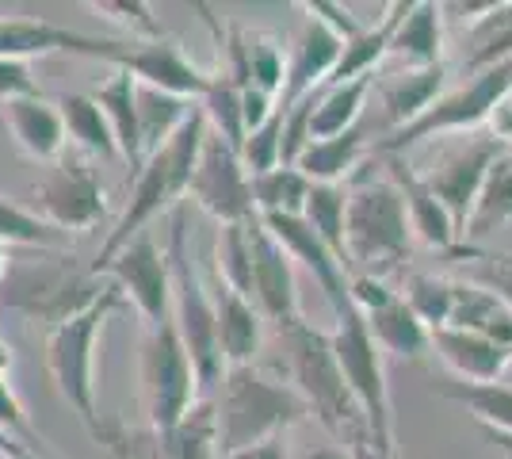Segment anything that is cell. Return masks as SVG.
Segmentation results:
<instances>
[{"instance_id": "4fadbf2b", "label": "cell", "mask_w": 512, "mask_h": 459, "mask_svg": "<svg viewBox=\"0 0 512 459\" xmlns=\"http://www.w3.org/2000/svg\"><path fill=\"white\" fill-rule=\"evenodd\" d=\"M505 153V146L497 138H482L474 134L470 142H459L455 150H448L425 176V184L432 188V196L440 199V207L448 211L451 226L459 234V245H463V226H467V215L478 199V188L490 173V165Z\"/></svg>"}, {"instance_id": "ac0fdd59", "label": "cell", "mask_w": 512, "mask_h": 459, "mask_svg": "<svg viewBox=\"0 0 512 459\" xmlns=\"http://www.w3.org/2000/svg\"><path fill=\"white\" fill-rule=\"evenodd\" d=\"M379 161H383V173L390 176V184L402 192L409 230L425 241V245H432V249L455 253V249H459V234H455V226H451L448 211L440 207V199L432 196L425 176L409 165L406 153H379Z\"/></svg>"}, {"instance_id": "f6af8a7d", "label": "cell", "mask_w": 512, "mask_h": 459, "mask_svg": "<svg viewBox=\"0 0 512 459\" xmlns=\"http://www.w3.org/2000/svg\"><path fill=\"white\" fill-rule=\"evenodd\" d=\"M222 459H287V444H283V437H272V440H264V444L237 448V452H230V456H222Z\"/></svg>"}, {"instance_id": "ba28073f", "label": "cell", "mask_w": 512, "mask_h": 459, "mask_svg": "<svg viewBox=\"0 0 512 459\" xmlns=\"http://www.w3.org/2000/svg\"><path fill=\"white\" fill-rule=\"evenodd\" d=\"M142 391H146V414H150L153 448H161L176 433L184 414L199 402V383H195L192 360L176 337V326L161 322L146 333L142 349Z\"/></svg>"}, {"instance_id": "e575fe53", "label": "cell", "mask_w": 512, "mask_h": 459, "mask_svg": "<svg viewBox=\"0 0 512 459\" xmlns=\"http://www.w3.org/2000/svg\"><path fill=\"white\" fill-rule=\"evenodd\" d=\"M451 257H455V272H459L455 280L490 291L512 310V253H482V249L459 245Z\"/></svg>"}, {"instance_id": "836d02e7", "label": "cell", "mask_w": 512, "mask_h": 459, "mask_svg": "<svg viewBox=\"0 0 512 459\" xmlns=\"http://www.w3.org/2000/svg\"><path fill=\"white\" fill-rule=\"evenodd\" d=\"M302 219L348 272V257H344V184H314L306 207H302Z\"/></svg>"}, {"instance_id": "c3c4849f", "label": "cell", "mask_w": 512, "mask_h": 459, "mask_svg": "<svg viewBox=\"0 0 512 459\" xmlns=\"http://www.w3.org/2000/svg\"><path fill=\"white\" fill-rule=\"evenodd\" d=\"M8 368H12V349H8V341L0 337V375H8Z\"/></svg>"}, {"instance_id": "603a6c76", "label": "cell", "mask_w": 512, "mask_h": 459, "mask_svg": "<svg viewBox=\"0 0 512 459\" xmlns=\"http://www.w3.org/2000/svg\"><path fill=\"white\" fill-rule=\"evenodd\" d=\"M409 4H413V0H394V4H386L383 20L371 23V27H363L352 43H344L341 58H337V66H333V73H329L325 88L344 85V81H356V77H371L375 66L390 54V39H394V31H398L402 16L409 12Z\"/></svg>"}, {"instance_id": "f1b7e54d", "label": "cell", "mask_w": 512, "mask_h": 459, "mask_svg": "<svg viewBox=\"0 0 512 459\" xmlns=\"http://www.w3.org/2000/svg\"><path fill=\"white\" fill-rule=\"evenodd\" d=\"M134 108H138V138H142V161L157 153L172 134L184 127V119L192 115L195 100L172 96L161 88L138 85L134 88Z\"/></svg>"}, {"instance_id": "7c38bea8", "label": "cell", "mask_w": 512, "mask_h": 459, "mask_svg": "<svg viewBox=\"0 0 512 459\" xmlns=\"http://www.w3.org/2000/svg\"><path fill=\"white\" fill-rule=\"evenodd\" d=\"M100 272L111 276V284L123 291V299L146 318L150 329L161 326V322H169L172 268H169V253L153 238L138 234V238L130 241V245H123ZM100 272H96V276H100Z\"/></svg>"}, {"instance_id": "5bb4252c", "label": "cell", "mask_w": 512, "mask_h": 459, "mask_svg": "<svg viewBox=\"0 0 512 459\" xmlns=\"http://www.w3.org/2000/svg\"><path fill=\"white\" fill-rule=\"evenodd\" d=\"M249 234V253H253V306L260 310L264 322L283 333V329L299 326V284H295V261L279 249V241L264 230V222H245Z\"/></svg>"}, {"instance_id": "7a4b0ae2", "label": "cell", "mask_w": 512, "mask_h": 459, "mask_svg": "<svg viewBox=\"0 0 512 459\" xmlns=\"http://www.w3.org/2000/svg\"><path fill=\"white\" fill-rule=\"evenodd\" d=\"M279 337H283V345H287L291 379H295V391L302 394L306 410L318 417L321 425L341 440V444H348V459L379 456L375 444H371V433H367L360 402H356V394L348 391V383H344V375H341V364H337V356H333L329 333H321V329H314L302 318L299 326L283 329Z\"/></svg>"}, {"instance_id": "9c48e42d", "label": "cell", "mask_w": 512, "mask_h": 459, "mask_svg": "<svg viewBox=\"0 0 512 459\" xmlns=\"http://www.w3.org/2000/svg\"><path fill=\"white\" fill-rule=\"evenodd\" d=\"M329 341H333V356L341 364L348 391L356 394V402H360L375 452L383 459H394V417H390L383 352H379V345L371 341V333L363 326V314H352V318L337 322Z\"/></svg>"}, {"instance_id": "7bdbcfd3", "label": "cell", "mask_w": 512, "mask_h": 459, "mask_svg": "<svg viewBox=\"0 0 512 459\" xmlns=\"http://www.w3.org/2000/svg\"><path fill=\"white\" fill-rule=\"evenodd\" d=\"M35 92H39V85H35L27 62H8V58H0V104H4V100H16V96H35Z\"/></svg>"}, {"instance_id": "8d00e7d4", "label": "cell", "mask_w": 512, "mask_h": 459, "mask_svg": "<svg viewBox=\"0 0 512 459\" xmlns=\"http://www.w3.org/2000/svg\"><path fill=\"white\" fill-rule=\"evenodd\" d=\"M398 295L406 299V306L417 314L421 326L440 329V326H448L455 280H448V276H432V272H409L406 287H402Z\"/></svg>"}, {"instance_id": "d6a6232c", "label": "cell", "mask_w": 512, "mask_h": 459, "mask_svg": "<svg viewBox=\"0 0 512 459\" xmlns=\"http://www.w3.org/2000/svg\"><path fill=\"white\" fill-rule=\"evenodd\" d=\"M310 188L314 184L295 165H276L272 173L249 176L256 215H302V207L310 199Z\"/></svg>"}, {"instance_id": "4dcf8cb0", "label": "cell", "mask_w": 512, "mask_h": 459, "mask_svg": "<svg viewBox=\"0 0 512 459\" xmlns=\"http://www.w3.org/2000/svg\"><path fill=\"white\" fill-rule=\"evenodd\" d=\"M375 85V73L371 77H356V81H344V85H329L325 96L314 92V111H310V142L321 138H337V134L352 131L363 115V100Z\"/></svg>"}, {"instance_id": "e0dca14e", "label": "cell", "mask_w": 512, "mask_h": 459, "mask_svg": "<svg viewBox=\"0 0 512 459\" xmlns=\"http://www.w3.org/2000/svg\"><path fill=\"white\" fill-rule=\"evenodd\" d=\"M344 50V39L333 31V27H325L318 16H302V31L299 39H295V50H291V62H287V81H283V92H279L276 108L279 111H291L299 100H306L310 92H318L325 81H329V73L337 66V58H341Z\"/></svg>"}, {"instance_id": "d590c367", "label": "cell", "mask_w": 512, "mask_h": 459, "mask_svg": "<svg viewBox=\"0 0 512 459\" xmlns=\"http://www.w3.org/2000/svg\"><path fill=\"white\" fill-rule=\"evenodd\" d=\"M444 398L467 406L470 414L478 417V425L486 429H501V433H512V387L505 383H486V387H474V383H459L451 379L440 387Z\"/></svg>"}, {"instance_id": "d6986e66", "label": "cell", "mask_w": 512, "mask_h": 459, "mask_svg": "<svg viewBox=\"0 0 512 459\" xmlns=\"http://www.w3.org/2000/svg\"><path fill=\"white\" fill-rule=\"evenodd\" d=\"M211 306H214V333H218V352L226 368L256 364V352L264 345V318L245 295L226 287L218 276L211 280Z\"/></svg>"}, {"instance_id": "2e32d148", "label": "cell", "mask_w": 512, "mask_h": 459, "mask_svg": "<svg viewBox=\"0 0 512 459\" xmlns=\"http://www.w3.org/2000/svg\"><path fill=\"white\" fill-rule=\"evenodd\" d=\"M111 66L130 73L138 85L161 88V92L184 96V100H199L207 92V77H211V73L195 66L192 58L180 50V43H172V39H157V43L123 39V50Z\"/></svg>"}, {"instance_id": "ffe728a7", "label": "cell", "mask_w": 512, "mask_h": 459, "mask_svg": "<svg viewBox=\"0 0 512 459\" xmlns=\"http://www.w3.org/2000/svg\"><path fill=\"white\" fill-rule=\"evenodd\" d=\"M428 352H436L459 383H474V387L501 383L505 368L512 364V349L497 345V341H486L478 333H463V329H451V326L428 329Z\"/></svg>"}, {"instance_id": "52a82bcc", "label": "cell", "mask_w": 512, "mask_h": 459, "mask_svg": "<svg viewBox=\"0 0 512 459\" xmlns=\"http://www.w3.org/2000/svg\"><path fill=\"white\" fill-rule=\"evenodd\" d=\"M512 92V58L497 62V66L474 73V81L463 88H455L448 96L432 100V108L421 111L413 123L386 131V138L375 142V153H406L417 142H428L436 134L451 131H478L482 123H490L493 108Z\"/></svg>"}, {"instance_id": "484cf974", "label": "cell", "mask_w": 512, "mask_h": 459, "mask_svg": "<svg viewBox=\"0 0 512 459\" xmlns=\"http://www.w3.org/2000/svg\"><path fill=\"white\" fill-rule=\"evenodd\" d=\"M363 153H367V131H363V123H356L352 131L337 134V138L310 142V146L299 153L295 169H299L310 184H344L348 176L360 169Z\"/></svg>"}, {"instance_id": "1f68e13d", "label": "cell", "mask_w": 512, "mask_h": 459, "mask_svg": "<svg viewBox=\"0 0 512 459\" xmlns=\"http://www.w3.org/2000/svg\"><path fill=\"white\" fill-rule=\"evenodd\" d=\"M54 104H58V111H62L65 138H73L88 157H100V161L119 157L111 123H107V115L100 111V104H96L92 96H85V92H69V96H58Z\"/></svg>"}, {"instance_id": "74e56055", "label": "cell", "mask_w": 512, "mask_h": 459, "mask_svg": "<svg viewBox=\"0 0 512 459\" xmlns=\"http://www.w3.org/2000/svg\"><path fill=\"white\" fill-rule=\"evenodd\" d=\"M214 276L253 303V253H249V234H245V226H222V230H218Z\"/></svg>"}, {"instance_id": "ee69618b", "label": "cell", "mask_w": 512, "mask_h": 459, "mask_svg": "<svg viewBox=\"0 0 512 459\" xmlns=\"http://www.w3.org/2000/svg\"><path fill=\"white\" fill-rule=\"evenodd\" d=\"M490 127H493V134L490 138H497L505 150H512V92L493 108V115H490Z\"/></svg>"}, {"instance_id": "44dd1931", "label": "cell", "mask_w": 512, "mask_h": 459, "mask_svg": "<svg viewBox=\"0 0 512 459\" xmlns=\"http://www.w3.org/2000/svg\"><path fill=\"white\" fill-rule=\"evenodd\" d=\"M0 119L12 134V142L20 146V153H27L31 161H58L65 153V123L58 104H50L46 96H16L0 104Z\"/></svg>"}, {"instance_id": "cb8c5ba5", "label": "cell", "mask_w": 512, "mask_h": 459, "mask_svg": "<svg viewBox=\"0 0 512 459\" xmlns=\"http://www.w3.org/2000/svg\"><path fill=\"white\" fill-rule=\"evenodd\" d=\"M363 326L371 333V341L379 345V352L402 356V360H425L428 352V329L417 322V314L406 306V299L394 291L386 303L371 306L363 314Z\"/></svg>"}, {"instance_id": "bcb514c9", "label": "cell", "mask_w": 512, "mask_h": 459, "mask_svg": "<svg viewBox=\"0 0 512 459\" xmlns=\"http://www.w3.org/2000/svg\"><path fill=\"white\" fill-rule=\"evenodd\" d=\"M482 433H486V437H490L493 444H497V448H501V452L512 459V433H501V429H486V425H482Z\"/></svg>"}, {"instance_id": "b9f144b4", "label": "cell", "mask_w": 512, "mask_h": 459, "mask_svg": "<svg viewBox=\"0 0 512 459\" xmlns=\"http://www.w3.org/2000/svg\"><path fill=\"white\" fill-rule=\"evenodd\" d=\"M279 138H283V111H272L256 131L245 134V142H241V165H245V173L249 176H260V173H272L279 165Z\"/></svg>"}, {"instance_id": "8992f818", "label": "cell", "mask_w": 512, "mask_h": 459, "mask_svg": "<svg viewBox=\"0 0 512 459\" xmlns=\"http://www.w3.org/2000/svg\"><path fill=\"white\" fill-rule=\"evenodd\" d=\"M169 268H172V326L176 337L192 360L195 383H199V398L218 391L226 364L218 352V333H214V306L211 291L199 280L188 253V230H184V211L172 215V234H169Z\"/></svg>"}, {"instance_id": "681fc988", "label": "cell", "mask_w": 512, "mask_h": 459, "mask_svg": "<svg viewBox=\"0 0 512 459\" xmlns=\"http://www.w3.org/2000/svg\"><path fill=\"white\" fill-rule=\"evenodd\" d=\"M4 272H8V245H0V280H4Z\"/></svg>"}, {"instance_id": "ab89813d", "label": "cell", "mask_w": 512, "mask_h": 459, "mask_svg": "<svg viewBox=\"0 0 512 459\" xmlns=\"http://www.w3.org/2000/svg\"><path fill=\"white\" fill-rule=\"evenodd\" d=\"M88 12L104 16L107 23L123 27L130 35V43H157L165 39V27L157 23L150 4H138V0H88Z\"/></svg>"}, {"instance_id": "5b68a950", "label": "cell", "mask_w": 512, "mask_h": 459, "mask_svg": "<svg viewBox=\"0 0 512 459\" xmlns=\"http://www.w3.org/2000/svg\"><path fill=\"white\" fill-rule=\"evenodd\" d=\"M203 134H207V119H203V111L195 104L192 115L184 119V127L172 134L161 150L150 153V157L142 161V169L134 173L127 211L111 226V234L104 238L96 261L88 268L92 276H96L123 245H130L138 234H146V226H150L157 215H165L176 199L188 196V184H192V169H195V157H199V146H203Z\"/></svg>"}, {"instance_id": "3957f363", "label": "cell", "mask_w": 512, "mask_h": 459, "mask_svg": "<svg viewBox=\"0 0 512 459\" xmlns=\"http://www.w3.org/2000/svg\"><path fill=\"white\" fill-rule=\"evenodd\" d=\"M123 303H127L123 291L104 284L85 306L65 314L46 333V372L58 383V394L73 406V414L85 421L88 433L107 448H115V433L100 421L96 410V337Z\"/></svg>"}, {"instance_id": "4316f807", "label": "cell", "mask_w": 512, "mask_h": 459, "mask_svg": "<svg viewBox=\"0 0 512 459\" xmlns=\"http://www.w3.org/2000/svg\"><path fill=\"white\" fill-rule=\"evenodd\" d=\"M134 88L138 81L115 69L104 85L92 92V100L100 104V111L111 123V134H115V146H119V157L130 165V173L142 169V138H138V108H134Z\"/></svg>"}, {"instance_id": "9a60e30c", "label": "cell", "mask_w": 512, "mask_h": 459, "mask_svg": "<svg viewBox=\"0 0 512 459\" xmlns=\"http://www.w3.org/2000/svg\"><path fill=\"white\" fill-rule=\"evenodd\" d=\"M123 39H96L85 31H69L62 23L39 20V16H0V58L27 62L46 54H73L92 62H115Z\"/></svg>"}, {"instance_id": "83f0119b", "label": "cell", "mask_w": 512, "mask_h": 459, "mask_svg": "<svg viewBox=\"0 0 512 459\" xmlns=\"http://www.w3.org/2000/svg\"><path fill=\"white\" fill-rule=\"evenodd\" d=\"M448 66H428V69H406L383 81V119L390 131L413 123L421 111L432 108V100H440Z\"/></svg>"}, {"instance_id": "277c9868", "label": "cell", "mask_w": 512, "mask_h": 459, "mask_svg": "<svg viewBox=\"0 0 512 459\" xmlns=\"http://www.w3.org/2000/svg\"><path fill=\"white\" fill-rule=\"evenodd\" d=\"M310 410L295 391V383H283L276 372L260 364H241L226 368L218 383V402H214V425H218V459L264 444L272 437H283L291 425L306 421Z\"/></svg>"}, {"instance_id": "f546056e", "label": "cell", "mask_w": 512, "mask_h": 459, "mask_svg": "<svg viewBox=\"0 0 512 459\" xmlns=\"http://www.w3.org/2000/svg\"><path fill=\"white\" fill-rule=\"evenodd\" d=\"M505 222H512V150H505L490 165V173L478 188V199L470 207L467 226H463V241L490 238Z\"/></svg>"}, {"instance_id": "d4e9b609", "label": "cell", "mask_w": 512, "mask_h": 459, "mask_svg": "<svg viewBox=\"0 0 512 459\" xmlns=\"http://www.w3.org/2000/svg\"><path fill=\"white\" fill-rule=\"evenodd\" d=\"M448 326L463 329V333H478L486 341H497V345L512 349V310L497 295L474 284H463V280H455Z\"/></svg>"}, {"instance_id": "f35d334b", "label": "cell", "mask_w": 512, "mask_h": 459, "mask_svg": "<svg viewBox=\"0 0 512 459\" xmlns=\"http://www.w3.org/2000/svg\"><path fill=\"white\" fill-rule=\"evenodd\" d=\"M512 58V4H497L486 20L474 23V50L467 58L470 73L509 62Z\"/></svg>"}, {"instance_id": "30bf717a", "label": "cell", "mask_w": 512, "mask_h": 459, "mask_svg": "<svg viewBox=\"0 0 512 459\" xmlns=\"http://www.w3.org/2000/svg\"><path fill=\"white\" fill-rule=\"evenodd\" d=\"M39 219L58 234H85L107 219V192L85 157H58L50 173L35 184Z\"/></svg>"}, {"instance_id": "60d3db41", "label": "cell", "mask_w": 512, "mask_h": 459, "mask_svg": "<svg viewBox=\"0 0 512 459\" xmlns=\"http://www.w3.org/2000/svg\"><path fill=\"white\" fill-rule=\"evenodd\" d=\"M62 238L65 234H58L35 211L0 196V245H58Z\"/></svg>"}, {"instance_id": "6da1fadb", "label": "cell", "mask_w": 512, "mask_h": 459, "mask_svg": "<svg viewBox=\"0 0 512 459\" xmlns=\"http://www.w3.org/2000/svg\"><path fill=\"white\" fill-rule=\"evenodd\" d=\"M413 230L402 192L390 176H375V165L356 169L344 188V257L348 276H375L386 280L409 261Z\"/></svg>"}, {"instance_id": "8fae6325", "label": "cell", "mask_w": 512, "mask_h": 459, "mask_svg": "<svg viewBox=\"0 0 512 459\" xmlns=\"http://www.w3.org/2000/svg\"><path fill=\"white\" fill-rule=\"evenodd\" d=\"M188 196L218 219V226H245L253 219V192H249V173L241 165L237 150H230L218 134H203V146L195 157Z\"/></svg>"}, {"instance_id": "7402d4cb", "label": "cell", "mask_w": 512, "mask_h": 459, "mask_svg": "<svg viewBox=\"0 0 512 459\" xmlns=\"http://www.w3.org/2000/svg\"><path fill=\"white\" fill-rule=\"evenodd\" d=\"M390 54L402 58L406 69L444 66V12H440V4H432V0L409 4V12L402 16L394 39H390Z\"/></svg>"}, {"instance_id": "7dc6e473", "label": "cell", "mask_w": 512, "mask_h": 459, "mask_svg": "<svg viewBox=\"0 0 512 459\" xmlns=\"http://www.w3.org/2000/svg\"><path fill=\"white\" fill-rule=\"evenodd\" d=\"M299 459H348V452H341V448H314V452H306Z\"/></svg>"}]
</instances>
